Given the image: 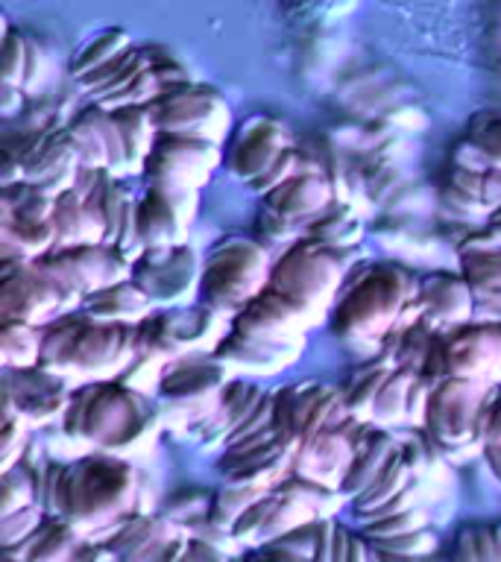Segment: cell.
<instances>
[{
  "instance_id": "36",
  "label": "cell",
  "mask_w": 501,
  "mask_h": 562,
  "mask_svg": "<svg viewBox=\"0 0 501 562\" xmlns=\"http://www.w3.org/2000/svg\"><path fill=\"white\" fill-rule=\"evenodd\" d=\"M130 47V33L121 30V26H112V30H105L103 35H97L94 42H88L86 47L79 50L77 59L70 61V77H86L88 70H94L100 68V65H105V61H112L114 56H121V53H126Z\"/></svg>"
},
{
  "instance_id": "13",
  "label": "cell",
  "mask_w": 501,
  "mask_h": 562,
  "mask_svg": "<svg viewBox=\"0 0 501 562\" xmlns=\"http://www.w3.org/2000/svg\"><path fill=\"white\" fill-rule=\"evenodd\" d=\"M197 279H202L200 261L191 246L182 244L144 249L138 261L132 263V281L153 299V305L162 307L188 305Z\"/></svg>"
},
{
  "instance_id": "51",
  "label": "cell",
  "mask_w": 501,
  "mask_h": 562,
  "mask_svg": "<svg viewBox=\"0 0 501 562\" xmlns=\"http://www.w3.org/2000/svg\"><path fill=\"white\" fill-rule=\"evenodd\" d=\"M18 103H24V91L15 86H3V114H7V117H12Z\"/></svg>"
},
{
  "instance_id": "23",
  "label": "cell",
  "mask_w": 501,
  "mask_h": 562,
  "mask_svg": "<svg viewBox=\"0 0 501 562\" xmlns=\"http://www.w3.org/2000/svg\"><path fill=\"white\" fill-rule=\"evenodd\" d=\"M334 202V184L325 173L323 165L311 161L302 173H297L288 182H281L276 191L267 193V205L276 214L288 220H302V217H316L325 209H332Z\"/></svg>"
},
{
  "instance_id": "15",
  "label": "cell",
  "mask_w": 501,
  "mask_h": 562,
  "mask_svg": "<svg viewBox=\"0 0 501 562\" xmlns=\"http://www.w3.org/2000/svg\"><path fill=\"white\" fill-rule=\"evenodd\" d=\"M355 422L358 419L349 416V422H341V425L320 430L311 439H305L293 457V472L299 477H308V481L323 483V486L341 492L343 477L349 474L352 460H355V439H358L352 430Z\"/></svg>"
},
{
  "instance_id": "50",
  "label": "cell",
  "mask_w": 501,
  "mask_h": 562,
  "mask_svg": "<svg viewBox=\"0 0 501 562\" xmlns=\"http://www.w3.org/2000/svg\"><path fill=\"white\" fill-rule=\"evenodd\" d=\"M481 200L490 205V211H496L501 205V170H499V167H490V170H483V176H481Z\"/></svg>"
},
{
  "instance_id": "41",
  "label": "cell",
  "mask_w": 501,
  "mask_h": 562,
  "mask_svg": "<svg viewBox=\"0 0 501 562\" xmlns=\"http://www.w3.org/2000/svg\"><path fill=\"white\" fill-rule=\"evenodd\" d=\"M466 140L472 144L487 167H499L501 170V117L499 114H478L469 126Z\"/></svg>"
},
{
  "instance_id": "43",
  "label": "cell",
  "mask_w": 501,
  "mask_h": 562,
  "mask_svg": "<svg viewBox=\"0 0 501 562\" xmlns=\"http://www.w3.org/2000/svg\"><path fill=\"white\" fill-rule=\"evenodd\" d=\"M428 516L422 507L402 509V513H393V516L376 518V521H367V536L369 539H387V536L411 533V530H420L425 527Z\"/></svg>"
},
{
  "instance_id": "19",
  "label": "cell",
  "mask_w": 501,
  "mask_h": 562,
  "mask_svg": "<svg viewBox=\"0 0 501 562\" xmlns=\"http://www.w3.org/2000/svg\"><path fill=\"white\" fill-rule=\"evenodd\" d=\"M70 138L77 144L82 167L91 170H112V173H126V144L123 132L114 121V114L103 105H94L70 121Z\"/></svg>"
},
{
  "instance_id": "29",
  "label": "cell",
  "mask_w": 501,
  "mask_h": 562,
  "mask_svg": "<svg viewBox=\"0 0 501 562\" xmlns=\"http://www.w3.org/2000/svg\"><path fill=\"white\" fill-rule=\"evenodd\" d=\"M114 121L123 132V144H126V173H138L147 167V158L156 147V121L149 105H123L112 109Z\"/></svg>"
},
{
  "instance_id": "11",
  "label": "cell",
  "mask_w": 501,
  "mask_h": 562,
  "mask_svg": "<svg viewBox=\"0 0 501 562\" xmlns=\"http://www.w3.org/2000/svg\"><path fill=\"white\" fill-rule=\"evenodd\" d=\"M149 112L162 135H197L218 144L229 130L226 100L193 82L165 88V94L149 103Z\"/></svg>"
},
{
  "instance_id": "33",
  "label": "cell",
  "mask_w": 501,
  "mask_h": 562,
  "mask_svg": "<svg viewBox=\"0 0 501 562\" xmlns=\"http://www.w3.org/2000/svg\"><path fill=\"white\" fill-rule=\"evenodd\" d=\"M411 477H413L411 465H408L402 448H399V451L387 460L385 469L372 477V483H369L367 490L360 492L358 498H355V509H358L360 516H367L369 509L381 507V504H387L390 498H396V495L411 483Z\"/></svg>"
},
{
  "instance_id": "20",
  "label": "cell",
  "mask_w": 501,
  "mask_h": 562,
  "mask_svg": "<svg viewBox=\"0 0 501 562\" xmlns=\"http://www.w3.org/2000/svg\"><path fill=\"white\" fill-rule=\"evenodd\" d=\"M290 147L288 130L272 117H253L246 123L241 135H237L232 156H229V167L237 179L244 182H255L258 176H264L276 165V158Z\"/></svg>"
},
{
  "instance_id": "42",
  "label": "cell",
  "mask_w": 501,
  "mask_h": 562,
  "mask_svg": "<svg viewBox=\"0 0 501 562\" xmlns=\"http://www.w3.org/2000/svg\"><path fill=\"white\" fill-rule=\"evenodd\" d=\"M26 425L18 413H3V434H0V457H3V472L24 460L26 451Z\"/></svg>"
},
{
  "instance_id": "35",
  "label": "cell",
  "mask_w": 501,
  "mask_h": 562,
  "mask_svg": "<svg viewBox=\"0 0 501 562\" xmlns=\"http://www.w3.org/2000/svg\"><path fill=\"white\" fill-rule=\"evenodd\" d=\"M311 237L329 246V249L343 252V249H349L360 240V220L346 205H334L332 211L325 209L320 220L311 226Z\"/></svg>"
},
{
  "instance_id": "3",
  "label": "cell",
  "mask_w": 501,
  "mask_h": 562,
  "mask_svg": "<svg viewBox=\"0 0 501 562\" xmlns=\"http://www.w3.org/2000/svg\"><path fill=\"white\" fill-rule=\"evenodd\" d=\"M138 325L105 323L94 316H59L44 328L42 367L68 381L121 378L135 360Z\"/></svg>"
},
{
  "instance_id": "40",
  "label": "cell",
  "mask_w": 501,
  "mask_h": 562,
  "mask_svg": "<svg viewBox=\"0 0 501 562\" xmlns=\"http://www.w3.org/2000/svg\"><path fill=\"white\" fill-rule=\"evenodd\" d=\"M26 65H30V38L12 26H3V86L24 88Z\"/></svg>"
},
{
  "instance_id": "39",
  "label": "cell",
  "mask_w": 501,
  "mask_h": 562,
  "mask_svg": "<svg viewBox=\"0 0 501 562\" xmlns=\"http://www.w3.org/2000/svg\"><path fill=\"white\" fill-rule=\"evenodd\" d=\"M211 504H214V498H211L209 492L185 490V492H176L174 498L167 501L165 513L170 518H176L179 525L188 527V530H191V533H193L197 527L209 521Z\"/></svg>"
},
{
  "instance_id": "48",
  "label": "cell",
  "mask_w": 501,
  "mask_h": 562,
  "mask_svg": "<svg viewBox=\"0 0 501 562\" xmlns=\"http://www.w3.org/2000/svg\"><path fill=\"white\" fill-rule=\"evenodd\" d=\"M483 454L501 481V395L492 398L490 419H487V430H483Z\"/></svg>"
},
{
  "instance_id": "5",
  "label": "cell",
  "mask_w": 501,
  "mask_h": 562,
  "mask_svg": "<svg viewBox=\"0 0 501 562\" xmlns=\"http://www.w3.org/2000/svg\"><path fill=\"white\" fill-rule=\"evenodd\" d=\"M492 384L469 381V378H446L431 390L428 425L431 437L443 451L469 454L472 448H483V430L490 419Z\"/></svg>"
},
{
  "instance_id": "27",
  "label": "cell",
  "mask_w": 501,
  "mask_h": 562,
  "mask_svg": "<svg viewBox=\"0 0 501 562\" xmlns=\"http://www.w3.org/2000/svg\"><path fill=\"white\" fill-rule=\"evenodd\" d=\"M82 536L59 516H51V521H42L38 530L21 539L18 544H9L7 553L12 560H68L77 553V544Z\"/></svg>"
},
{
  "instance_id": "31",
  "label": "cell",
  "mask_w": 501,
  "mask_h": 562,
  "mask_svg": "<svg viewBox=\"0 0 501 562\" xmlns=\"http://www.w3.org/2000/svg\"><path fill=\"white\" fill-rule=\"evenodd\" d=\"M416 369L396 367L385 386L378 390L372 413H369V425H381V428H396L408 422V402H411L413 381H416Z\"/></svg>"
},
{
  "instance_id": "14",
  "label": "cell",
  "mask_w": 501,
  "mask_h": 562,
  "mask_svg": "<svg viewBox=\"0 0 501 562\" xmlns=\"http://www.w3.org/2000/svg\"><path fill=\"white\" fill-rule=\"evenodd\" d=\"M218 165L220 149L214 140L197 138V135H162L149 153L144 173H147V182L200 191Z\"/></svg>"
},
{
  "instance_id": "6",
  "label": "cell",
  "mask_w": 501,
  "mask_h": 562,
  "mask_svg": "<svg viewBox=\"0 0 501 562\" xmlns=\"http://www.w3.org/2000/svg\"><path fill=\"white\" fill-rule=\"evenodd\" d=\"M270 255L249 237H223L209 252L200 288L218 311H241L249 305L270 281Z\"/></svg>"
},
{
  "instance_id": "26",
  "label": "cell",
  "mask_w": 501,
  "mask_h": 562,
  "mask_svg": "<svg viewBox=\"0 0 501 562\" xmlns=\"http://www.w3.org/2000/svg\"><path fill=\"white\" fill-rule=\"evenodd\" d=\"M261 395H264L261 390H258L255 384H249V381H241V378L229 381L223 395H220L218 411L211 413L209 419L202 422L200 428H197L202 442H211V439H223V442H229L232 430H235L237 425L253 413L255 404L261 402Z\"/></svg>"
},
{
  "instance_id": "25",
  "label": "cell",
  "mask_w": 501,
  "mask_h": 562,
  "mask_svg": "<svg viewBox=\"0 0 501 562\" xmlns=\"http://www.w3.org/2000/svg\"><path fill=\"white\" fill-rule=\"evenodd\" d=\"M82 311L88 316H94V319H105V323L138 325L141 319H147L153 314V299L135 281L126 279L112 284V288L88 293L86 302H82Z\"/></svg>"
},
{
  "instance_id": "17",
  "label": "cell",
  "mask_w": 501,
  "mask_h": 562,
  "mask_svg": "<svg viewBox=\"0 0 501 562\" xmlns=\"http://www.w3.org/2000/svg\"><path fill=\"white\" fill-rule=\"evenodd\" d=\"M446 342L448 378H469L496 384L501 381V323L472 325L443 337Z\"/></svg>"
},
{
  "instance_id": "30",
  "label": "cell",
  "mask_w": 501,
  "mask_h": 562,
  "mask_svg": "<svg viewBox=\"0 0 501 562\" xmlns=\"http://www.w3.org/2000/svg\"><path fill=\"white\" fill-rule=\"evenodd\" d=\"M3 235V258H26L35 261L56 246V223H35V220H18L3 214L0 220Z\"/></svg>"
},
{
  "instance_id": "44",
  "label": "cell",
  "mask_w": 501,
  "mask_h": 562,
  "mask_svg": "<svg viewBox=\"0 0 501 562\" xmlns=\"http://www.w3.org/2000/svg\"><path fill=\"white\" fill-rule=\"evenodd\" d=\"M42 513V507H33V504H30V507L15 509V513H9V516H0V542H3V548L18 544L21 539H26V536L33 533V530H38L44 521Z\"/></svg>"
},
{
  "instance_id": "32",
  "label": "cell",
  "mask_w": 501,
  "mask_h": 562,
  "mask_svg": "<svg viewBox=\"0 0 501 562\" xmlns=\"http://www.w3.org/2000/svg\"><path fill=\"white\" fill-rule=\"evenodd\" d=\"M399 367L393 358V351H385V358L372 360L367 367H360L355 375H352L349 386H346V411H349L352 419L358 422H369V413H372V404H376L378 390L385 386V381L390 378V372Z\"/></svg>"
},
{
  "instance_id": "7",
  "label": "cell",
  "mask_w": 501,
  "mask_h": 562,
  "mask_svg": "<svg viewBox=\"0 0 501 562\" xmlns=\"http://www.w3.org/2000/svg\"><path fill=\"white\" fill-rule=\"evenodd\" d=\"M229 372L214 355L200 358V355H185V358L170 360L162 369L158 378V398L165 402L162 422L176 419L188 428H200L211 413L218 411L220 395L229 384Z\"/></svg>"
},
{
  "instance_id": "1",
  "label": "cell",
  "mask_w": 501,
  "mask_h": 562,
  "mask_svg": "<svg viewBox=\"0 0 501 562\" xmlns=\"http://www.w3.org/2000/svg\"><path fill=\"white\" fill-rule=\"evenodd\" d=\"M158 422L162 413L138 386L126 381H91L70 395L62 428L79 446L126 457L149 448Z\"/></svg>"
},
{
  "instance_id": "4",
  "label": "cell",
  "mask_w": 501,
  "mask_h": 562,
  "mask_svg": "<svg viewBox=\"0 0 501 562\" xmlns=\"http://www.w3.org/2000/svg\"><path fill=\"white\" fill-rule=\"evenodd\" d=\"M411 314H416V288L408 272L396 263H378L343 290L332 325L346 340H381L402 331Z\"/></svg>"
},
{
  "instance_id": "52",
  "label": "cell",
  "mask_w": 501,
  "mask_h": 562,
  "mask_svg": "<svg viewBox=\"0 0 501 562\" xmlns=\"http://www.w3.org/2000/svg\"><path fill=\"white\" fill-rule=\"evenodd\" d=\"M487 235H490L496 244H501V205L490 214V223H487Z\"/></svg>"
},
{
  "instance_id": "38",
  "label": "cell",
  "mask_w": 501,
  "mask_h": 562,
  "mask_svg": "<svg viewBox=\"0 0 501 562\" xmlns=\"http://www.w3.org/2000/svg\"><path fill=\"white\" fill-rule=\"evenodd\" d=\"M165 79L158 77L156 68H153L147 59V68L141 70L130 86H123L118 94L105 97V100H100L97 105H103L109 112H112V109H123V105H149L153 100H158V97L165 94Z\"/></svg>"
},
{
  "instance_id": "47",
  "label": "cell",
  "mask_w": 501,
  "mask_h": 562,
  "mask_svg": "<svg viewBox=\"0 0 501 562\" xmlns=\"http://www.w3.org/2000/svg\"><path fill=\"white\" fill-rule=\"evenodd\" d=\"M381 548H385V557H416V553H425L434 548V536L422 533L420 530H411V533L387 536V539H376Z\"/></svg>"
},
{
  "instance_id": "2",
  "label": "cell",
  "mask_w": 501,
  "mask_h": 562,
  "mask_svg": "<svg viewBox=\"0 0 501 562\" xmlns=\"http://www.w3.org/2000/svg\"><path fill=\"white\" fill-rule=\"evenodd\" d=\"M138 474L123 457L94 454L65 469L56 516L65 518L82 539L103 542L135 513Z\"/></svg>"
},
{
  "instance_id": "45",
  "label": "cell",
  "mask_w": 501,
  "mask_h": 562,
  "mask_svg": "<svg viewBox=\"0 0 501 562\" xmlns=\"http://www.w3.org/2000/svg\"><path fill=\"white\" fill-rule=\"evenodd\" d=\"M457 557H469V560H501V539H496L492 530L487 527H469L457 539Z\"/></svg>"
},
{
  "instance_id": "9",
  "label": "cell",
  "mask_w": 501,
  "mask_h": 562,
  "mask_svg": "<svg viewBox=\"0 0 501 562\" xmlns=\"http://www.w3.org/2000/svg\"><path fill=\"white\" fill-rule=\"evenodd\" d=\"M3 293L0 311L3 319H24L33 325H51L65 311H70V299L59 279L44 267L38 258H3Z\"/></svg>"
},
{
  "instance_id": "28",
  "label": "cell",
  "mask_w": 501,
  "mask_h": 562,
  "mask_svg": "<svg viewBox=\"0 0 501 562\" xmlns=\"http://www.w3.org/2000/svg\"><path fill=\"white\" fill-rule=\"evenodd\" d=\"M396 451L399 448H396L393 437H387L381 430H364V437L355 439V460H352L349 474L341 483L343 495H355L358 498Z\"/></svg>"
},
{
  "instance_id": "12",
  "label": "cell",
  "mask_w": 501,
  "mask_h": 562,
  "mask_svg": "<svg viewBox=\"0 0 501 562\" xmlns=\"http://www.w3.org/2000/svg\"><path fill=\"white\" fill-rule=\"evenodd\" d=\"M70 395L74 393H70L68 378L42 363L7 369L3 375V413H18L33 428L65 419Z\"/></svg>"
},
{
  "instance_id": "34",
  "label": "cell",
  "mask_w": 501,
  "mask_h": 562,
  "mask_svg": "<svg viewBox=\"0 0 501 562\" xmlns=\"http://www.w3.org/2000/svg\"><path fill=\"white\" fill-rule=\"evenodd\" d=\"M44 331L24 319H3V367L24 369L42 363Z\"/></svg>"
},
{
  "instance_id": "46",
  "label": "cell",
  "mask_w": 501,
  "mask_h": 562,
  "mask_svg": "<svg viewBox=\"0 0 501 562\" xmlns=\"http://www.w3.org/2000/svg\"><path fill=\"white\" fill-rule=\"evenodd\" d=\"M305 165H308V161H305ZM305 165H302V156H299L297 149L288 147L279 158H276V165H272L267 173L255 179L253 188L258 193H264V196H267V193L276 191L281 182H288V179H293L297 173H302V170H305Z\"/></svg>"
},
{
  "instance_id": "18",
  "label": "cell",
  "mask_w": 501,
  "mask_h": 562,
  "mask_svg": "<svg viewBox=\"0 0 501 562\" xmlns=\"http://www.w3.org/2000/svg\"><path fill=\"white\" fill-rule=\"evenodd\" d=\"M299 342H281L249 331H229L214 349V358L235 375L270 378L299 358Z\"/></svg>"
},
{
  "instance_id": "16",
  "label": "cell",
  "mask_w": 501,
  "mask_h": 562,
  "mask_svg": "<svg viewBox=\"0 0 501 562\" xmlns=\"http://www.w3.org/2000/svg\"><path fill=\"white\" fill-rule=\"evenodd\" d=\"M314 325L316 319L305 307L272 288H264L249 305L235 314V328L241 331L281 342H299V346H305V331Z\"/></svg>"
},
{
  "instance_id": "8",
  "label": "cell",
  "mask_w": 501,
  "mask_h": 562,
  "mask_svg": "<svg viewBox=\"0 0 501 562\" xmlns=\"http://www.w3.org/2000/svg\"><path fill=\"white\" fill-rule=\"evenodd\" d=\"M341 281V252L329 249V246L311 237L308 244L302 240V244L290 246L288 252L281 255L279 263L270 270L267 288L279 290L293 302H299L320 323L329 305H332Z\"/></svg>"
},
{
  "instance_id": "21",
  "label": "cell",
  "mask_w": 501,
  "mask_h": 562,
  "mask_svg": "<svg viewBox=\"0 0 501 562\" xmlns=\"http://www.w3.org/2000/svg\"><path fill=\"white\" fill-rule=\"evenodd\" d=\"M475 311V293L464 276L431 272L416 288V316L434 328L464 325Z\"/></svg>"
},
{
  "instance_id": "10",
  "label": "cell",
  "mask_w": 501,
  "mask_h": 562,
  "mask_svg": "<svg viewBox=\"0 0 501 562\" xmlns=\"http://www.w3.org/2000/svg\"><path fill=\"white\" fill-rule=\"evenodd\" d=\"M346 419H349L346 398L332 386L308 381L272 393V428L290 448H299L314 434Z\"/></svg>"
},
{
  "instance_id": "49",
  "label": "cell",
  "mask_w": 501,
  "mask_h": 562,
  "mask_svg": "<svg viewBox=\"0 0 501 562\" xmlns=\"http://www.w3.org/2000/svg\"><path fill=\"white\" fill-rule=\"evenodd\" d=\"M334 560H367V548L360 539L349 536V530L337 527V539H334Z\"/></svg>"
},
{
  "instance_id": "37",
  "label": "cell",
  "mask_w": 501,
  "mask_h": 562,
  "mask_svg": "<svg viewBox=\"0 0 501 562\" xmlns=\"http://www.w3.org/2000/svg\"><path fill=\"white\" fill-rule=\"evenodd\" d=\"M264 492H270V490H255V486H241V483H229L226 490L214 495V504H211L209 521L214 527H220V530H226V533H229L237 518L244 516V509L249 507L253 501L261 498Z\"/></svg>"
},
{
  "instance_id": "24",
  "label": "cell",
  "mask_w": 501,
  "mask_h": 562,
  "mask_svg": "<svg viewBox=\"0 0 501 562\" xmlns=\"http://www.w3.org/2000/svg\"><path fill=\"white\" fill-rule=\"evenodd\" d=\"M53 223H56V246L59 249L86 244H105L103 211H100L97 202L86 200L77 191H65L56 196Z\"/></svg>"
},
{
  "instance_id": "22",
  "label": "cell",
  "mask_w": 501,
  "mask_h": 562,
  "mask_svg": "<svg viewBox=\"0 0 501 562\" xmlns=\"http://www.w3.org/2000/svg\"><path fill=\"white\" fill-rule=\"evenodd\" d=\"M460 267L475 293V305L501 319V244L487 232L466 237L460 246Z\"/></svg>"
}]
</instances>
